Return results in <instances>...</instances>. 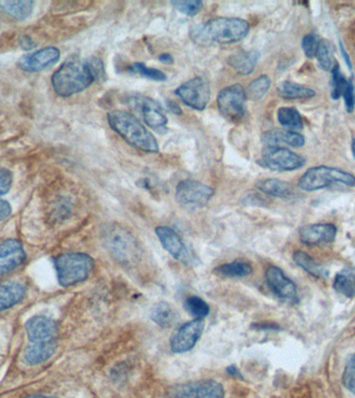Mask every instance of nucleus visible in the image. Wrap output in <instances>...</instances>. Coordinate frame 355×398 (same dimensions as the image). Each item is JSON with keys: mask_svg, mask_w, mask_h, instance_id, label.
Listing matches in <instances>:
<instances>
[{"mask_svg": "<svg viewBox=\"0 0 355 398\" xmlns=\"http://www.w3.org/2000/svg\"><path fill=\"white\" fill-rule=\"evenodd\" d=\"M19 43H20L21 48L27 51L33 50L37 47V44L29 36H22Z\"/></svg>", "mask_w": 355, "mask_h": 398, "instance_id": "obj_42", "label": "nucleus"}, {"mask_svg": "<svg viewBox=\"0 0 355 398\" xmlns=\"http://www.w3.org/2000/svg\"><path fill=\"white\" fill-rule=\"evenodd\" d=\"M213 190L207 185L195 180H184L176 188V199L188 208H202L211 199Z\"/></svg>", "mask_w": 355, "mask_h": 398, "instance_id": "obj_12", "label": "nucleus"}, {"mask_svg": "<svg viewBox=\"0 0 355 398\" xmlns=\"http://www.w3.org/2000/svg\"><path fill=\"white\" fill-rule=\"evenodd\" d=\"M340 46H341V52L342 54H343L344 59H345L346 63H347L348 67H349V69L352 70V61H350L349 55H348L347 53H346L345 49H344L343 44H342V43H340Z\"/></svg>", "mask_w": 355, "mask_h": 398, "instance_id": "obj_47", "label": "nucleus"}, {"mask_svg": "<svg viewBox=\"0 0 355 398\" xmlns=\"http://www.w3.org/2000/svg\"><path fill=\"white\" fill-rule=\"evenodd\" d=\"M340 183L348 187H355V176L339 168L328 166H317L310 168L299 181V189L308 192L327 188L331 185Z\"/></svg>", "mask_w": 355, "mask_h": 398, "instance_id": "obj_6", "label": "nucleus"}, {"mask_svg": "<svg viewBox=\"0 0 355 398\" xmlns=\"http://www.w3.org/2000/svg\"><path fill=\"white\" fill-rule=\"evenodd\" d=\"M29 344L24 352V361L39 365L51 358L57 349L59 329L53 319L33 316L25 325Z\"/></svg>", "mask_w": 355, "mask_h": 398, "instance_id": "obj_1", "label": "nucleus"}, {"mask_svg": "<svg viewBox=\"0 0 355 398\" xmlns=\"http://www.w3.org/2000/svg\"><path fill=\"white\" fill-rule=\"evenodd\" d=\"M167 106L172 114H176V116H181V114H182V109H181L180 106H179L176 102L169 100V101L167 102Z\"/></svg>", "mask_w": 355, "mask_h": 398, "instance_id": "obj_44", "label": "nucleus"}, {"mask_svg": "<svg viewBox=\"0 0 355 398\" xmlns=\"http://www.w3.org/2000/svg\"><path fill=\"white\" fill-rule=\"evenodd\" d=\"M293 261L299 268L307 272L308 274L317 279L328 278L329 271L324 266L315 261L311 255L305 251H295L293 253Z\"/></svg>", "mask_w": 355, "mask_h": 398, "instance_id": "obj_22", "label": "nucleus"}, {"mask_svg": "<svg viewBox=\"0 0 355 398\" xmlns=\"http://www.w3.org/2000/svg\"><path fill=\"white\" fill-rule=\"evenodd\" d=\"M318 45L319 40L316 35L309 33V35L305 36L303 43H301V46H303V50L305 56L309 57V59L316 56Z\"/></svg>", "mask_w": 355, "mask_h": 398, "instance_id": "obj_38", "label": "nucleus"}, {"mask_svg": "<svg viewBox=\"0 0 355 398\" xmlns=\"http://www.w3.org/2000/svg\"><path fill=\"white\" fill-rule=\"evenodd\" d=\"M352 155H354L355 159V138L354 140H352Z\"/></svg>", "mask_w": 355, "mask_h": 398, "instance_id": "obj_48", "label": "nucleus"}, {"mask_svg": "<svg viewBox=\"0 0 355 398\" xmlns=\"http://www.w3.org/2000/svg\"><path fill=\"white\" fill-rule=\"evenodd\" d=\"M257 188L265 194L278 197V199H289L294 194L292 185L284 181L278 180V178H266V180L260 181L257 184Z\"/></svg>", "mask_w": 355, "mask_h": 398, "instance_id": "obj_25", "label": "nucleus"}, {"mask_svg": "<svg viewBox=\"0 0 355 398\" xmlns=\"http://www.w3.org/2000/svg\"><path fill=\"white\" fill-rule=\"evenodd\" d=\"M172 4L179 12L189 17L199 14L204 6L203 1L201 0H175V1H172Z\"/></svg>", "mask_w": 355, "mask_h": 398, "instance_id": "obj_36", "label": "nucleus"}, {"mask_svg": "<svg viewBox=\"0 0 355 398\" xmlns=\"http://www.w3.org/2000/svg\"><path fill=\"white\" fill-rule=\"evenodd\" d=\"M278 121L289 130H301L303 128V116L294 107H280L278 112Z\"/></svg>", "mask_w": 355, "mask_h": 398, "instance_id": "obj_30", "label": "nucleus"}, {"mask_svg": "<svg viewBox=\"0 0 355 398\" xmlns=\"http://www.w3.org/2000/svg\"><path fill=\"white\" fill-rule=\"evenodd\" d=\"M95 80L88 61L70 59L55 71L51 82L57 95L68 98L82 93Z\"/></svg>", "mask_w": 355, "mask_h": 398, "instance_id": "obj_3", "label": "nucleus"}, {"mask_svg": "<svg viewBox=\"0 0 355 398\" xmlns=\"http://www.w3.org/2000/svg\"><path fill=\"white\" fill-rule=\"evenodd\" d=\"M103 244L109 254L123 265L133 263L137 257L136 240L121 225L109 224L105 227Z\"/></svg>", "mask_w": 355, "mask_h": 398, "instance_id": "obj_7", "label": "nucleus"}, {"mask_svg": "<svg viewBox=\"0 0 355 398\" xmlns=\"http://www.w3.org/2000/svg\"><path fill=\"white\" fill-rule=\"evenodd\" d=\"M265 278L268 286L276 297L289 304L299 303L296 284L285 275L282 269L275 266H270L267 268Z\"/></svg>", "mask_w": 355, "mask_h": 398, "instance_id": "obj_14", "label": "nucleus"}, {"mask_svg": "<svg viewBox=\"0 0 355 398\" xmlns=\"http://www.w3.org/2000/svg\"><path fill=\"white\" fill-rule=\"evenodd\" d=\"M204 329L203 319H195L181 326L169 339L172 351L176 354H183L192 350L203 335Z\"/></svg>", "mask_w": 355, "mask_h": 398, "instance_id": "obj_13", "label": "nucleus"}, {"mask_svg": "<svg viewBox=\"0 0 355 398\" xmlns=\"http://www.w3.org/2000/svg\"><path fill=\"white\" fill-rule=\"evenodd\" d=\"M25 287L20 283L8 282L0 284V312L8 309L22 301Z\"/></svg>", "mask_w": 355, "mask_h": 398, "instance_id": "obj_23", "label": "nucleus"}, {"mask_svg": "<svg viewBox=\"0 0 355 398\" xmlns=\"http://www.w3.org/2000/svg\"><path fill=\"white\" fill-rule=\"evenodd\" d=\"M54 265L59 284L71 286L89 277L95 261L84 253H65L55 259Z\"/></svg>", "mask_w": 355, "mask_h": 398, "instance_id": "obj_5", "label": "nucleus"}, {"mask_svg": "<svg viewBox=\"0 0 355 398\" xmlns=\"http://www.w3.org/2000/svg\"><path fill=\"white\" fill-rule=\"evenodd\" d=\"M347 84L348 80L346 79L343 74H342L339 65L335 63V67H333V69H331V97L333 98L335 101L343 97V93L344 91H345L346 87H347Z\"/></svg>", "mask_w": 355, "mask_h": 398, "instance_id": "obj_33", "label": "nucleus"}, {"mask_svg": "<svg viewBox=\"0 0 355 398\" xmlns=\"http://www.w3.org/2000/svg\"><path fill=\"white\" fill-rule=\"evenodd\" d=\"M157 237L160 240L163 248L178 261H182L185 265H195L197 257L191 254L187 249L186 245L183 242L182 238L171 227H158L155 229Z\"/></svg>", "mask_w": 355, "mask_h": 398, "instance_id": "obj_15", "label": "nucleus"}, {"mask_svg": "<svg viewBox=\"0 0 355 398\" xmlns=\"http://www.w3.org/2000/svg\"><path fill=\"white\" fill-rule=\"evenodd\" d=\"M258 163L273 171H294L303 167L305 159L301 155L280 146H266Z\"/></svg>", "mask_w": 355, "mask_h": 398, "instance_id": "obj_9", "label": "nucleus"}, {"mask_svg": "<svg viewBox=\"0 0 355 398\" xmlns=\"http://www.w3.org/2000/svg\"><path fill=\"white\" fill-rule=\"evenodd\" d=\"M184 306L187 312L197 319H203L210 314V307L207 302L197 296L187 298Z\"/></svg>", "mask_w": 355, "mask_h": 398, "instance_id": "obj_32", "label": "nucleus"}, {"mask_svg": "<svg viewBox=\"0 0 355 398\" xmlns=\"http://www.w3.org/2000/svg\"><path fill=\"white\" fill-rule=\"evenodd\" d=\"M159 61H160L161 63H167V65L174 63L173 56L169 54V53H163V54L159 55Z\"/></svg>", "mask_w": 355, "mask_h": 398, "instance_id": "obj_45", "label": "nucleus"}, {"mask_svg": "<svg viewBox=\"0 0 355 398\" xmlns=\"http://www.w3.org/2000/svg\"><path fill=\"white\" fill-rule=\"evenodd\" d=\"M144 123L158 133L167 131V118L161 106L155 100L142 98L139 103Z\"/></svg>", "mask_w": 355, "mask_h": 398, "instance_id": "obj_19", "label": "nucleus"}, {"mask_svg": "<svg viewBox=\"0 0 355 398\" xmlns=\"http://www.w3.org/2000/svg\"><path fill=\"white\" fill-rule=\"evenodd\" d=\"M35 2L31 0H0V10L17 20H24L31 16Z\"/></svg>", "mask_w": 355, "mask_h": 398, "instance_id": "obj_24", "label": "nucleus"}, {"mask_svg": "<svg viewBox=\"0 0 355 398\" xmlns=\"http://www.w3.org/2000/svg\"><path fill=\"white\" fill-rule=\"evenodd\" d=\"M151 319L159 327H172L177 321V312L167 302H158L151 310Z\"/></svg>", "mask_w": 355, "mask_h": 398, "instance_id": "obj_27", "label": "nucleus"}, {"mask_svg": "<svg viewBox=\"0 0 355 398\" xmlns=\"http://www.w3.org/2000/svg\"><path fill=\"white\" fill-rule=\"evenodd\" d=\"M88 63L95 76V79H102L105 76L103 63L99 59H91Z\"/></svg>", "mask_w": 355, "mask_h": 398, "instance_id": "obj_41", "label": "nucleus"}, {"mask_svg": "<svg viewBox=\"0 0 355 398\" xmlns=\"http://www.w3.org/2000/svg\"><path fill=\"white\" fill-rule=\"evenodd\" d=\"M214 273L229 278L246 277L252 273V267L248 261H234L218 266L214 269Z\"/></svg>", "mask_w": 355, "mask_h": 398, "instance_id": "obj_29", "label": "nucleus"}, {"mask_svg": "<svg viewBox=\"0 0 355 398\" xmlns=\"http://www.w3.org/2000/svg\"><path fill=\"white\" fill-rule=\"evenodd\" d=\"M333 289L348 299L355 297V269L339 272L333 279Z\"/></svg>", "mask_w": 355, "mask_h": 398, "instance_id": "obj_28", "label": "nucleus"}, {"mask_svg": "<svg viewBox=\"0 0 355 398\" xmlns=\"http://www.w3.org/2000/svg\"><path fill=\"white\" fill-rule=\"evenodd\" d=\"M260 59V52L257 50L238 51L229 57L227 63L239 75L248 76L254 72Z\"/></svg>", "mask_w": 355, "mask_h": 398, "instance_id": "obj_21", "label": "nucleus"}, {"mask_svg": "<svg viewBox=\"0 0 355 398\" xmlns=\"http://www.w3.org/2000/svg\"><path fill=\"white\" fill-rule=\"evenodd\" d=\"M130 70L133 73L138 74V75L148 78L150 80L163 82V81H167V75L163 72H161L160 70L146 67V65L142 63H133V66H130Z\"/></svg>", "mask_w": 355, "mask_h": 398, "instance_id": "obj_35", "label": "nucleus"}, {"mask_svg": "<svg viewBox=\"0 0 355 398\" xmlns=\"http://www.w3.org/2000/svg\"><path fill=\"white\" fill-rule=\"evenodd\" d=\"M27 398H54V397H45V395H33V397H29Z\"/></svg>", "mask_w": 355, "mask_h": 398, "instance_id": "obj_49", "label": "nucleus"}, {"mask_svg": "<svg viewBox=\"0 0 355 398\" xmlns=\"http://www.w3.org/2000/svg\"><path fill=\"white\" fill-rule=\"evenodd\" d=\"M61 57V52L55 47H47L31 54L21 57L18 67L29 73H37L55 65Z\"/></svg>", "mask_w": 355, "mask_h": 398, "instance_id": "obj_16", "label": "nucleus"}, {"mask_svg": "<svg viewBox=\"0 0 355 398\" xmlns=\"http://www.w3.org/2000/svg\"><path fill=\"white\" fill-rule=\"evenodd\" d=\"M250 24L240 18L218 17L202 25L195 31V40L205 43L233 44L239 42L248 36Z\"/></svg>", "mask_w": 355, "mask_h": 398, "instance_id": "obj_4", "label": "nucleus"}, {"mask_svg": "<svg viewBox=\"0 0 355 398\" xmlns=\"http://www.w3.org/2000/svg\"><path fill=\"white\" fill-rule=\"evenodd\" d=\"M13 176L10 170L0 167V197L6 194L12 187Z\"/></svg>", "mask_w": 355, "mask_h": 398, "instance_id": "obj_40", "label": "nucleus"}, {"mask_svg": "<svg viewBox=\"0 0 355 398\" xmlns=\"http://www.w3.org/2000/svg\"><path fill=\"white\" fill-rule=\"evenodd\" d=\"M342 382H343L344 387L355 395V354L352 355L346 363Z\"/></svg>", "mask_w": 355, "mask_h": 398, "instance_id": "obj_37", "label": "nucleus"}, {"mask_svg": "<svg viewBox=\"0 0 355 398\" xmlns=\"http://www.w3.org/2000/svg\"><path fill=\"white\" fill-rule=\"evenodd\" d=\"M225 388L214 380H199L169 387L167 398H225Z\"/></svg>", "mask_w": 355, "mask_h": 398, "instance_id": "obj_8", "label": "nucleus"}, {"mask_svg": "<svg viewBox=\"0 0 355 398\" xmlns=\"http://www.w3.org/2000/svg\"><path fill=\"white\" fill-rule=\"evenodd\" d=\"M344 101H345L346 112L352 114L355 108V87L352 80H348L347 87L343 93Z\"/></svg>", "mask_w": 355, "mask_h": 398, "instance_id": "obj_39", "label": "nucleus"}, {"mask_svg": "<svg viewBox=\"0 0 355 398\" xmlns=\"http://www.w3.org/2000/svg\"><path fill=\"white\" fill-rule=\"evenodd\" d=\"M22 244L17 240H6L0 243V277L14 271L24 261Z\"/></svg>", "mask_w": 355, "mask_h": 398, "instance_id": "obj_18", "label": "nucleus"}, {"mask_svg": "<svg viewBox=\"0 0 355 398\" xmlns=\"http://www.w3.org/2000/svg\"><path fill=\"white\" fill-rule=\"evenodd\" d=\"M10 213H12V208H10V204L6 200L0 199V221L8 218Z\"/></svg>", "mask_w": 355, "mask_h": 398, "instance_id": "obj_43", "label": "nucleus"}, {"mask_svg": "<svg viewBox=\"0 0 355 398\" xmlns=\"http://www.w3.org/2000/svg\"><path fill=\"white\" fill-rule=\"evenodd\" d=\"M315 57L318 61L321 69L324 70V71H331L333 69V61H331L333 59H331L333 57V47H331V43L325 40H319L318 49H317L316 56Z\"/></svg>", "mask_w": 355, "mask_h": 398, "instance_id": "obj_34", "label": "nucleus"}, {"mask_svg": "<svg viewBox=\"0 0 355 398\" xmlns=\"http://www.w3.org/2000/svg\"><path fill=\"white\" fill-rule=\"evenodd\" d=\"M337 233V227L333 223L305 225L299 229V239L307 246H320L333 243Z\"/></svg>", "mask_w": 355, "mask_h": 398, "instance_id": "obj_17", "label": "nucleus"}, {"mask_svg": "<svg viewBox=\"0 0 355 398\" xmlns=\"http://www.w3.org/2000/svg\"><path fill=\"white\" fill-rule=\"evenodd\" d=\"M107 120L110 128L134 148L151 154L159 152L156 138L130 112L114 110L108 114Z\"/></svg>", "mask_w": 355, "mask_h": 398, "instance_id": "obj_2", "label": "nucleus"}, {"mask_svg": "<svg viewBox=\"0 0 355 398\" xmlns=\"http://www.w3.org/2000/svg\"><path fill=\"white\" fill-rule=\"evenodd\" d=\"M271 86V80L267 75L252 80L246 91V99L250 101H258L266 95L268 89Z\"/></svg>", "mask_w": 355, "mask_h": 398, "instance_id": "obj_31", "label": "nucleus"}, {"mask_svg": "<svg viewBox=\"0 0 355 398\" xmlns=\"http://www.w3.org/2000/svg\"><path fill=\"white\" fill-rule=\"evenodd\" d=\"M262 141L267 146H278L284 144L293 148H301L305 146V138L297 132L274 129L263 134Z\"/></svg>", "mask_w": 355, "mask_h": 398, "instance_id": "obj_20", "label": "nucleus"}, {"mask_svg": "<svg viewBox=\"0 0 355 398\" xmlns=\"http://www.w3.org/2000/svg\"><path fill=\"white\" fill-rule=\"evenodd\" d=\"M246 95L240 84L229 85L218 93V105L220 114L227 120L239 121L246 114Z\"/></svg>", "mask_w": 355, "mask_h": 398, "instance_id": "obj_10", "label": "nucleus"}, {"mask_svg": "<svg viewBox=\"0 0 355 398\" xmlns=\"http://www.w3.org/2000/svg\"><path fill=\"white\" fill-rule=\"evenodd\" d=\"M175 93L182 100L183 103L193 109L202 112L209 103L211 91L207 81L202 77H195L180 85L176 89Z\"/></svg>", "mask_w": 355, "mask_h": 398, "instance_id": "obj_11", "label": "nucleus"}, {"mask_svg": "<svg viewBox=\"0 0 355 398\" xmlns=\"http://www.w3.org/2000/svg\"><path fill=\"white\" fill-rule=\"evenodd\" d=\"M227 372H229V374L234 376H238V378H241V374H240L239 370L238 368L236 367L235 365H231L229 367L227 368Z\"/></svg>", "mask_w": 355, "mask_h": 398, "instance_id": "obj_46", "label": "nucleus"}, {"mask_svg": "<svg viewBox=\"0 0 355 398\" xmlns=\"http://www.w3.org/2000/svg\"><path fill=\"white\" fill-rule=\"evenodd\" d=\"M278 93L285 100L311 99L316 95L314 89L290 81L280 83L278 87Z\"/></svg>", "mask_w": 355, "mask_h": 398, "instance_id": "obj_26", "label": "nucleus"}]
</instances>
